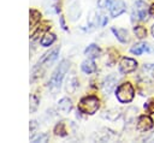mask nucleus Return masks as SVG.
I'll list each match as a JSON object with an SVG mask.
<instances>
[{"label": "nucleus", "instance_id": "nucleus-20", "mask_svg": "<svg viewBox=\"0 0 154 143\" xmlns=\"http://www.w3.org/2000/svg\"><path fill=\"white\" fill-rule=\"evenodd\" d=\"M37 106H38V100H37V97H36L35 95H31V96H30V112H31V113L35 112L36 108H37Z\"/></svg>", "mask_w": 154, "mask_h": 143}, {"label": "nucleus", "instance_id": "nucleus-10", "mask_svg": "<svg viewBox=\"0 0 154 143\" xmlns=\"http://www.w3.org/2000/svg\"><path fill=\"white\" fill-rule=\"evenodd\" d=\"M135 13L140 19H146L147 18V13H148L147 4L144 1H142V0L136 1V4H135Z\"/></svg>", "mask_w": 154, "mask_h": 143}, {"label": "nucleus", "instance_id": "nucleus-7", "mask_svg": "<svg viewBox=\"0 0 154 143\" xmlns=\"http://www.w3.org/2000/svg\"><path fill=\"white\" fill-rule=\"evenodd\" d=\"M58 53H59V47H57V48L52 49L51 52L46 53V54L40 59V61H38V66H42V65H43V66H49V65L57 59Z\"/></svg>", "mask_w": 154, "mask_h": 143}, {"label": "nucleus", "instance_id": "nucleus-13", "mask_svg": "<svg viewBox=\"0 0 154 143\" xmlns=\"http://www.w3.org/2000/svg\"><path fill=\"white\" fill-rule=\"evenodd\" d=\"M58 108H59L63 113H69V112L72 109V102H71V100L67 99V97L61 99V100L59 101V103H58Z\"/></svg>", "mask_w": 154, "mask_h": 143}, {"label": "nucleus", "instance_id": "nucleus-15", "mask_svg": "<svg viewBox=\"0 0 154 143\" xmlns=\"http://www.w3.org/2000/svg\"><path fill=\"white\" fill-rule=\"evenodd\" d=\"M130 50H131V53H134V54H136V55H140V54H142L143 52H149L150 49H149L148 44H146V43H137V44L132 46Z\"/></svg>", "mask_w": 154, "mask_h": 143}, {"label": "nucleus", "instance_id": "nucleus-19", "mask_svg": "<svg viewBox=\"0 0 154 143\" xmlns=\"http://www.w3.org/2000/svg\"><path fill=\"white\" fill-rule=\"evenodd\" d=\"M54 132H55V135H59V136H66V130H65L64 123L57 124V126L54 127Z\"/></svg>", "mask_w": 154, "mask_h": 143}, {"label": "nucleus", "instance_id": "nucleus-24", "mask_svg": "<svg viewBox=\"0 0 154 143\" xmlns=\"http://www.w3.org/2000/svg\"><path fill=\"white\" fill-rule=\"evenodd\" d=\"M99 18L101 19V22H100V25H105V24L107 23V18H106L105 16H100Z\"/></svg>", "mask_w": 154, "mask_h": 143}, {"label": "nucleus", "instance_id": "nucleus-16", "mask_svg": "<svg viewBox=\"0 0 154 143\" xmlns=\"http://www.w3.org/2000/svg\"><path fill=\"white\" fill-rule=\"evenodd\" d=\"M54 41H55V35H54V34H46V35L42 37V40H41V46L48 47V46H51Z\"/></svg>", "mask_w": 154, "mask_h": 143}, {"label": "nucleus", "instance_id": "nucleus-23", "mask_svg": "<svg viewBox=\"0 0 154 143\" xmlns=\"http://www.w3.org/2000/svg\"><path fill=\"white\" fill-rule=\"evenodd\" d=\"M111 0H99L97 1V5L100 8H106V7H109L111 6Z\"/></svg>", "mask_w": 154, "mask_h": 143}, {"label": "nucleus", "instance_id": "nucleus-25", "mask_svg": "<svg viewBox=\"0 0 154 143\" xmlns=\"http://www.w3.org/2000/svg\"><path fill=\"white\" fill-rule=\"evenodd\" d=\"M149 13H150V16H153V17H154V4L149 7Z\"/></svg>", "mask_w": 154, "mask_h": 143}, {"label": "nucleus", "instance_id": "nucleus-21", "mask_svg": "<svg viewBox=\"0 0 154 143\" xmlns=\"http://www.w3.org/2000/svg\"><path fill=\"white\" fill-rule=\"evenodd\" d=\"M144 109H146L148 113L153 114V113H154V100H149L147 103H144Z\"/></svg>", "mask_w": 154, "mask_h": 143}, {"label": "nucleus", "instance_id": "nucleus-3", "mask_svg": "<svg viewBox=\"0 0 154 143\" xmlns=\"http://www.w3.org/2000/svg\"><path fill=\"white\" fill-rule=\"evenodd\" d=\"M116 96H117L118 101L122 102V103H128V102L132 101V99H134V96H135L134 87H132L129 82L120 84V85L117 88Z\"/></svg>", "mask_w": 154, "mask_h": 143}, {"label": "nucleus", "instance_id": "nucleus-11", "mask_svg": "<svg viewBox=\"0 0 154 143\" xmlns=\"http://www.w3.org/2000/svg\"><path fill=\"white\" fill-rule=\"evenodd\" d=\"M112 30V32L116 35V37L120 41V42H123V43H125V42H128L129 41V37H128V31L125 30V29H117V28H112L111 29Z\"/></svg>", "mask_w": 154, "mask_h": 143}, {"label": "nucleus", "instance_id": "nucleus-14", "mask_svg": "<svg viewBox=\"0 0 154 143\" xmlns=\"http://www.w3.org/2000/svg\"><path fill=\"white\" fill-rule=\"evenodd\" d=\"M84 54L87 56H89L90 59H94V58H97L99 54H100V48L96 46V44H90L85 48L84 50Z\"/></svg>", "mask_w": 154, "mask_h": 143}, {"label": "nucleus", "instance_id": "nucleus-9", "mask_svg": "<svg viewBox=\"0 0 154 143\" xmlns=\"http://www.w3.org/2000/svg\"><path fill=\"white\" fill-rule=\"evenodd\" d=\"M117 81H118V78H117L116 75H109V76L106 77V79L102 83V90H103V93L106 95H108L109 93H112V90L116 88Z\"/></svg>", "mask_w": 154, "mask_h": 143}, {"label": "nucleus", "instance_id": "nucleus-17", "mask_svg": "<svg viewBox=\"0 0 154 143\" xmlns=\"http://www.w3.org/2000/svg\"><path fill=\"white\" fill-rule=\"evenodd\" d=\"M134 32H135L136 37H138V38H144L147 36V30L142 25H136L134 28Z\"/></svg>", "mask_w": 154, "mask_h": 143}, {"label": "nucleus", "instance_id": "nucleus-2", "mask_svg": "<svg viewBox=\"0 0 154 143\" xmlns=\"http://www.w3.org/2000/svg\"><path fill=\"white\" fill-rule=\"evenodd\" d=\"M69 68H70V62H69V60H63V61L59 64V66L57 67V70L54 71L52 78L49 79V82H48L49 87H52V88H59L60 84H61V81H63L65 73L69 71Z\"/></svg>", "mask_w": 154, "mask_h": 143}, {"label": "nucleus", "instance_id": "nucleus-4", "mask_svg": "<svg viewBox=\"0 0 154 143\" xmlns=\"http://www.w3.org/2000/svg\"><path fill=\"white\" fill-rule=\"evenodd\" d=\"M140 79L144 83H153L154 82V64H144L141 72Z\"/></svg>", "mask_w": 154, "mask_h": 143}, {"label": "nucleus", "instance_id": "nucleus-26", "mask_svg": "<svg viewBox=\"0 0 154 143\" xmlns=\"http://www.w3.org/2000/svg\"><path fill=\"white\" fill-rule=\"evenodd\" d=\"M60 23H61V26H63V29H65V30H66V25H65V23H64V18H63V17L60 18Z\"/></svg>", "mask_w": 154, "mask_h": 143}, {"label": "nucleus", "instance_id": "nucleus-8", "mask_svg": "<svg viewBox=\"0 0 154 143\" xmlns=\"http://www.w3.org/2000/svg\"><path fill=\"white\" fill-rule=\"evenodd\" d=\"M126 8V5L124 1L122 0H114L111 2V6H109V10H111V16L112 17H118L120 16Z\"/></svg>", "mask_w": 154, "mask_h": 143}, {"label": "nucleus", "instance_id": "nucleus-5", "mask_svg": "<svg viewBox=\"0 0 154 143\" xmlns=\"http://www.w3.org/2000/svg\"><path fill=\"white\" fill-rule=\"evenodd\" d=\"M137 67V61L135 59H131V58H123L120 64H119V70L122 73L126 75V73H130V72H134Z\"/></svg>", "mask_w": 154, "mask_h": 143}, {"label": "nucleus", "instance_id": "nucleus-1", "mask_svg": "<svg viewBox=\"0 0 154 143\" xmlns=\"http://www.w3.org/2000/svg\"><path fill=\"white\" fill-rule=\"evenodd\" d=\"M100 107V101L96 96L90 95L81 99L78 103V109L84 114H94Z\"/></svg>", "mask_w": 154, "mask_h": 143}, {"label": "nucleus", "instance_id": "nucleus-18", "mask_svg": "<svg viewBox=\"0 0 154 143\" xmlns=\"http://www.w3.org/2000/svg\"><path fill=\"white\" fill-rule=\"evenodd\" d=\"M40 17H41V14H40L37 11L31 10V11H30V25H31V26L35 25V24L40 20Z\"/></svg>", "mask_w": 154, "mask_h": 143}, {"label": "nucleus", "instance_id": "nucleus-12", "mask_svg": "<svg viewBox=\"0 0 154 143\" xmlns=\"http://www.w3.org/2000/svg\"><path fill=\"white\" fill-rule=\"evenodd\" d=\"M81 68H82V71L84 72V73H93L95 70H96V65H95V62L91 60V59H88V60H84L83 62H82V65H81Z\"/></svg>", "mask_w": 154, "mask_h": 143}, {"label": "nucleus", "instance_id": "nucleus-6", "mask_svg": "<svg viewBox=\"0 0 154 143\" xmlns=\"http://www.w3.org/2000/svg\"><path fill=\"white\" fill-rule=\"evenodd\" d=\"M153 125H154L153 119H152L149 115H146V114L138 117L137 123H136V127H137V130L141 131V132H144V131L150 130V129L153 127Z\"/></svg>", "mask_w": 154, "mask_h": 143}, {"label": "nucleus", "instance_id": "nucleus-27", "mask_svg": "<svg viewBox=\"0 0 154 143\" xmlns=\"http://www.w3.org/2000/svg\"><path fill=\"white\" fill-rule=\"evenodd\" d=\"M152 34H153V37H154V25L152 26Z\"/></svg>", "mask_w": 154, "mask_h": 143}, {"label": "nucleus", "instance_id": "nucleus-22", "mask_svg": "<svg viewBox=\"0 0 154 143\" xmlns=\"http://www.w3.org/2000/svg\"><path fill=\"white\" fill-rule=\"evenodd\" d=\"M47 139H48V135L41 133V135H38L37 137H34V138H32V142H46Z\"/></svg>", "mask_w": 154, "mask_h": 143}]
</instances>
